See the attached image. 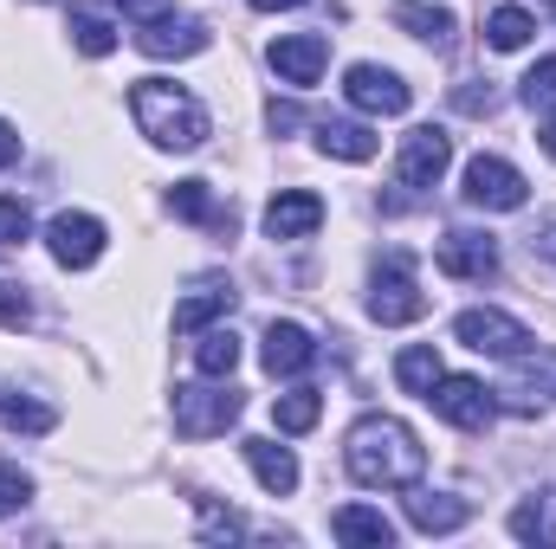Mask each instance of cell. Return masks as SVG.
I'll return each mask as SVG.
<instances>
[{
	"label": "cell",
	"mask_w": 556,
	"mask_h": 549,
	"mask_svg": "<svg viewBox=\"0 0 556 549\" xmlns=\"http://www.w3.org/2000/svg\"><path fill=\"white\" fill-rule=\"evenodd\" d=\"M343 465H350V478L369 485V491H402V485H415L420 472H427V446L415 439L408 420H395V413H363V420L350 426V439H343Z\"/></svg>",
	"instance_id": "6da1fadb"
},
{
	"label": "cell",
	"mask_w": 556,
	"mask_h": 549,
	"mask_svg": "<svg viewBox=\"0 0 556 549\" xmlns=\"http://www.w3.org/2000/svg\"><path fill=\"white\" fill-rule=\"evenodd\" d=\"M130 111H137V130L155 149H201L207 142V111H201V98H188L181 85H168V78H142L137 91H130Z\"/></svg>",
	"instance_id": "7a4b0ae2"
},
{
	"label": "cell",
	"mask_w": 556,
	"mask_h": 549,
	"mask_svg": "<svg viewBox=\"0 0 556 549\" xmlns=\"http://www.w3.org/2000/svg\"><path fill=\"white\" fill-rule=\"evenodd\" d=\"M420 401L440 413L446 426H459V433H485V426H492V413H498L492 388H485L479 375H440V382H433Z\"/></svg>",
	"instance_id": "3957f363"
},
{
	"label": "cell",
	"mask_w": 556,
	"mask_h": 549,
	"mask_svg": "<svg viewBox=\"0 0 556 549\" xmlns=\"http://www.w3.org/2000/svg\"><path fill=\"white\" fill-rule=\"evenodd\" d=\"M369 317H376V323H415V317H427V297H420V284H415V259H408V253H389V259L376 266Z\"/></svg>",
	"instance_id": "277c9868"
},
{
	"label": "cell",
	"mask_w": 556,
	"mask_h": 549,
	"mask_svg": "<svg viewBox=\"0 0 556 549\" xmlns=\"http://www.w3.org/2000/svg\"><path fill=\"white\" fill-rule=\"evenodd\" d=\"M240 420V395L233 388H175V433L181 439H214Z\"/></svg>",
	"instance_id": "5b68a950"
},
{
	"label": "cell",
	"mask_w": 556,
	"mask_h": 549,
	"mask_svg": "<svg viewBox=\"0 0 556 549\" xmlns=\"http://www.w3.org/2000/svg\"><path fill=\"white\" fill-rule=\"evenodd\" d=\"M453 336L466 349H479V356H525L531 349V330L518 317H505V310H459L453 317Z\"/></svg>",
	"instance_id": "8992f818"
},
{
	"label": "cell",
	"mask_w": 556,
	"mask_h": 549,
	"mask_svg": "<svg viewBox=\"0 0 556 549\" xmlns=\"http://www.w3.org/2000/svg\"><path fill=\"white\" fill-rule=\"evenodd\" d=\"M343 98H350L356 111H369V117H402L415 91H408L402 72H389V65H350V72H343Z\"/></svg>",
	"instance_id": "52a82bcc"
},
{
	"label": "cell",
	"mask_w": 556,
	"mask_h": 549,
	"mask_svg": "<svg viewBox=\"0 0 556 549\" xmlns=\"http://www.w3.org/2000/svg\"><path fill=\"white\" fill-rule=\"evenodd\" d=\"M466 201L492 207V214H511V207H525V175L505 155H472L466 162Z\"/></svg>",
	"instance_id": "ba28073f"
},
{
	"label": "cell",
	"mask_w": 556,
	"mask_h": 549,
	"mask_svg": "<svg viewBox=\"0 0 556 549\" xmlns=\"http://www.w3.org/2000/svg\"><path fill=\"white\" fill-rule=\"evenodd\" d=\"M46 246H52V259H59V266L85 272V266H98V259H104V220H98V214H52Z\"/></svg>",
	"instance_id": "9c48e42d"
},
{
	"label": "cell",
	"mask_w": 556,
	"mask_h": 549,
	"mask_svg": "<svg viewBox=\"0 0 556 549\" xmlns=\"http://www.w3.org/2000/svg\"><path fill=\"white\" fill-rule=\"evenodd\" d=\"M446 162H453V137H446V130H433V124H420V130L402 137L395 175H402L408 188H433V181L446 175Z\"/></svg>",
	"instance_id": "30bf717a"
},
{
	"label": "cell",
	"mask_w": 556,
	"mask_h": 549,
	"mask_svg": "<svg viewBox=\"0 0 556 549\" xmlns=\"http://www.w3.org/2000/svg\"><path fill=\"white\" fill-rule=\"evenodd\" d=\"M324 65H330V39L324 33H285V39H273V72L285 78V85H317L324 78Z\"/></svg>",
	"instance_id": "8fae6325"
},
{
	"label": "cell",
	"mask_w": 556,
	"mask_h": 549,
	"mask_svg": "<svg viewBox=\"0 0 556 549\" xmlns=\"http://www.w3.org/2000/svg\"><path fill=\"white\" fill-rule=\"evenodd\" d=\"M137 46L149 59H194V52H207L214 46V33H207V20H149L137 33Z\"/></svg>",
	"instance_id": "7c38bea8"
},
{
	"label": "cell",
	"mask_w": 556,
	"mask_h": 549,
	"mask_svg": "<svg viewBox=\"0 0 556 549\" xmlns=\"http://www.w3.org/2000/svg\"><path fill=\"white\" fill-rule=\"evenodd\" d=\"M433 259H440V272L446 278H492L498 272V246H492V233H466V227L446 233Z\"/></svg>",
	"instance_id": "4fadbf2b"
},
{
	"label": "cell",
	"mask_w": 556,
	"mask_h": 549,
	"mask_svg": "<svg viewBox=\"0 0 556 549\" xmlns=\"http://www.w3.org/2000/svg\"><path fill=\"white\" fill-rule=\"evenodd\" d=\"M317 227H324V201L311 188H291V194H278L266 207V233L273 240H311Z\"/></svg>",
	"instance_id": "5bb4252c"
},
{
	"label": "cell",
	"mask_w": 556,
	"mask_h": 549,
	"mask_svg": "<svg viewBox=\"0 0 556 549\" xmlns=\"http://www.w3.org/2000/svg\"><path fill=\"white\" fill-rule=\"evenodd\" d=\"M240 452H247L253 478H260L273 498H291V491H298V459H291V446H278V439H247Z\"/></svg>",
	"instance_id": "9a60e30c"
},
{
	"label": "cell",
	"mask_w": 556,
	"mask_h": 549,
	"mask_svg": "<svg viewBox=\"0 0 556 549\" xmlns=\"http://www.w3.org/2000/svg\"><path fill=\"white\" fill-rule=\"evenodd\" d=\"M311 362H317V343H311L304 323H273V330H266V369H273V375H298V369H311Z\"/></svg>",
	"instance_id": "2e32d148"
},
{
	"label": "cell",
	"mask_w": 556,
	"mask_h": 549,
	"mask_svg": "<svg viewBox=\"0 0 556 549\" xmlns=\"http://www.w3.org/2000/svg\"><path fill=\"white\" fill-rule=\"evenodd\" d=\"M408 518H415V531H427V537H446V531H459L472 518V505L453 498V491H420V498H408Z\"/></svg>",
	"instance_id": "e0dca14e"
},
{
	"label": "cell",
	"mask_w": 556,
	"mask_h": 549,
	"mask_svg": "<svg viewBox=\"0 0 556 549\" xmlns=\"http://www.w3.org/2000/svg\"><path fill=\"white\" fill-rule=\"evenodd\" d=\"M330 531H337V544H369V549L395 544V524H389L382 511H369V505H343V511L330 518Z\"/></svg>",
	"instance_id": "ac0fdd59"
},
{
	"label": "cell",
	"mask_w": 556,
	"mask_h": 549,
	"mask_svg": "<svg viewBox=\"0 0 556 549\" xmlns=\"http://www.w3.org/2000/svg\"><path fill=\"white\" fill-rule=\"evenodd\" d=\"M168 207H175L181 220H201V227H220V233H233V207H220L207 181H175Z\"/></svg>",
	"instance_id": "d6986e66"
},
{
	"label": "cell",
	"mask_w": 556,
	"mask_h": 549,
	"mask_svg": "<svg viewBox=\"0 0 556 549\" xmlns=\"http://www.w3.org/2000/svg\"><path fill=\"white\" fill-rule=\"evenodd\" d=\"M317 149L337 155V162H369L382 142H376L369 124H337V117H324V124H317Z\"/></svg>",
	"instance_id": "ffe728a7"
},
{
	"label": "cell",
	"mask_w": 556,
	"mask_h": 549,
	"mask_svg": "<svg viewBox=\"0 0 556 549\" xmlns=\"http://www.w3.org/2000/svg\"><path fill=\"white\" fill-rule=\"evenodd\" d=\"M227 310H233V284L207 278V284H194V291L175 304V330H201L207 317H227Z\"/></svg>",
	"instance_id": "44dd1931"
},
{
	"label": "cell",
	"mask_w": 556,
	"mask_h": 549,
	"mask_svg": "<svg viewBox=\"0 0 556 549\" xmlns=\"http://www.w3.org/2000/svg\"><path fill=\"white\" fill-rule=\"evenodd\" d=\"M194 369H201L207 382H227V375L240 369V336H233V330H207V336L194 343Z\"/></svg>",
	"instance_id": "7402d4cb"
},
{
	"label": "cell",
	"mask_w": 556,
	"mask_h": 549,
	"mask_svg": "<svg viewBox=\"0 0 556 549\" xmlns=\"http://www.w3.org/2000/svg\"><path fill=\"white\" fill-rule=\"evenodd\" d=\"M395 26H408L415 39H427V46H446L459 20H453L446 7H420V0H395Z\"/></svg>",
	"instance_id": "603a6c76"
},
{
	"label": "cell",
	"mask_w": 556,
	"mask_h": 549,
	"mask_svg": "<svg viewBox=\"0 0 556 549\" xmlns=\"http://www.w3.org/2000/svg\"><path fill=\"white\" fill-rule=\"evenodd\" d=\"M531 33H538V20H531L525 7H498V13L485 20V46H492V52H518V46H531Z\"/></svg>",
	"instance_id": "cb8c5ba5"
},
{
	"label": "cell",
	"mask_w": 556,
	"mask_h": 549,
	"mask_svg": "<svg viewBox=\"0 0 556 549\" xmlns=\"http://www.w3.org/2000/svg\"><path fill=\"white\" fill-rule=\"evenodd\" d=\"M65 33H72V46H78L85 59H111V52H117V26H111L104 13H85V7H78Z\"/></svg>",
	"instance_id": "d4e9b609"
},
{
	"label": "cell",
	"mask_w": 556,
	"mask_h": 549,
	"mask_svg": "<svg viewBox=\"0 0 556 549\" xmlns=\"http://www.w3.org/2000/svg\"><path fill=\"white\" fill-rule=\"evenodd\" d=\"M317 413H324V395H317V388H291V395H278V401H273L278 433H311V426H317Z\"/></svg>",
	"instance_id": "484cf974"
},
{
	"label": "cell",
	"mask_w": 556,
	"mask_h": 549,
	"mask_svg": "<svg viewBox=\"0 0 556 549\" xmlns=\"http://www.w3.org/2000/svg\"><path fill=\"white\" fill-rule=\"evenodd\" d=\"M440 375H446V369H440V356H433L427 343H415V349H402V356H395V382H402L408 395H427Z\"/></svg>",
	"instance_id": "4316f807"
},
{
	"label": "cell",
	"mask_w": 556,
	"mask_h": 549,
	"mask_svg": "<svg viewBox=\"0 0 556 549\" xmlns=\"http://www.w3.org/2000/svg\"><path fill=\"white\" fill-rule=\"evenodd\" d=\"M0 420H7L13 433H26V439H39V433L59 426V413L46 408V401H26V395H0Z\"/></svg>",
	"instance_id": "83f0119b"
},
{
	"label": "cell",
	"mask_w": 556,
	"mask_h": 549,
	"mask_svg": "<svg viewBox=\"0 0 556 549\" xmlns=\"http://www.w3.org/2000/svg\"><path fill=\"white\" fill-rule=\"evenodd\" d=\"M511 537H525V544H556V491L511 511Z\"/></svg>",
	"instance_id": "f1b7e54d"
},
{
	"label": "cell",
	"mask_w": 556,
	"mask_h": 549,
	"mask_svg": "<svg viewBox=\"0 0 556 549\" xmlns=\"http://www.w3.org/2000/svg\"><path fill=\"white\" fill-rule=\"evenodd\" d=\"M201 537L207 544H233V537H247V524H240V511H220L214 498H201Z\"/></svg>",
	"instance_id": "f546056e"
},
{
	"label": "cell",
	"mask_w": 556,
	"mask_h": 549,
	"mask_svg": "<svg viewBox=\"0 0 556 549\" xmlns=\"http://www.w3.org/2000/svg\"><path fill=\"white\" fill-rule=\"evenodd\" d=\"M525 104H531V111H556V59H538V65H531Z\"/></svg>",
	"instance_id": "4dcf8cb0"
},
{
	"label": "cell",
	"mask_w": 556,
	"mask_h": 549,
	"mask_svg": "<svg viewBox=\"0 0 556 549\" xmlns=\"http://www.w3.org/2000/svg\"><path fill=\"white\" fill-rule=\"evenodd\" d=\"M26 498H33V478H26L20 465H0V518H13Z\"/></svg>",
	"instance_id": "1f68e13d"
},
{
	"label": "cell",
	"mask_w": 556,
	"mask_h": 549,
	"mask_svg": "<svg viewBox=\"0 0 556 549\" xmlns=\"http://www.w3.org/2000/svg\"><path fill=\"white\" fill-rule=\"evenodd\" d=\"M26 317H33V304H26V284L0 278V323H7V330H20Z\"/></svg>",
	"instance_id": "d6a6232c"
},
{
	"label": "cell",
	"mask_w": 556,
	"mask_h": 549,
	"mask_svg": "<svg viewBox=\"0 0 556 549\" xmlns=\"http://www.w3.org/2000/svg\"><path fill=\"white\" fill-rule=\"evenodd\" d=\"M26 227H33V220H26V207L0 194V246H20V240H26Z\"/></svg>",
	"instance_id": "836d02e7"
},
{
	"label": "cell",
	"mask_w": 556,
	"mask_h": 549,
	"mask_svg": "<svg viewBox=\"0 0 556 549\" xmlns=\"http://www.w3.org/2000/svg\"><path fill=\"white\" fill-rule=\"evenodd\" d=\"M117 7H124L130 20H142V26H149V20H162V13H168L175 0H117Z\"/></svg>",
	"instance_id": "e575fe53"
},
{
	"label": "cell",
	"mask_w": 556,
	"mask_h": 549,
	"mask_svg": "<svg viewBox=\"0 0 556 549\" xmlns=\"http://www.w3.org/2000/svg\"><path fill=\"white\" fill-rule=\"evenodd\" d=\"M20 162V137H13V124H0V168H13Z\"/></svg>",
	"instance_id": "d590c367"
},
{
	"label": "cell",
	"mask_w": 556,
	"mask_h": 549,
	"mask_svg": "<svg viewBox=\"0 0 556 549\" xmlns=\"http://www.w3.org/2000/svg\"><path fill=\"white\" fill-rule=\"evenodd\" d=\"M273 130H298V104H273Z\"/></svg>",
	"instance_id": "8d00e7d4"
},
{
	"label": "cell",
	"mask_w": 556,
	"mask_h": 549,
	"mask_svg": "<svg viewBox=\"0 0 556 549\" xmlns=\"http://www.w3.org/2000/svg\"><path fill=\"white\" fill-rule=\"evenodd\" d=\"M531 246H544V259H556V220L544 227V233H538V240H531Z\"/></svg>",
	"instance_id": "74e56055"
},
{
	"label": "cell",
	"mask_w": 556,
	"mask_h": 549,
	"mask_svg": "<svg viewBox=\"0 0 556 549\" xmlns=\"http://www.w3.org/2000/svg\"><path fill=\"white\" fill-rule=\"evenodd\" d=\"M260 13H285V7H304V0H253Z\"/></svg>",
	"instance_id": "f35d334b"
},
{
	"label": "cell",
	"mask_w": 556,
	"mask_h": 549,
	"mask_svg": "<svg viewBox=\"0 0 556 549\" xmlns=\"http://www.w3.org/2000/svg\"><path fill=\"white\" fill-rule=\"evenodd\" d=\"M538 142H544V155H551V162H556V117H551V124H544V137H538Z\"/></svg>",
	"instance_id": "ab89813d"
}]
</instances>
